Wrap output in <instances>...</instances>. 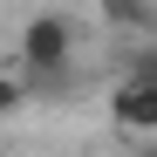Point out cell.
<instances>
[{
    "label": "cell",
    "mask_w": 157,
    "mask_h": 157,
    "mask_svg": "<svg viewBox=\"0 0 157 157\" xmlns=\"http://www.w3.org/2000/svg\"><path fill=\"white\" fill-rule=\"evenodd\" d=\"M75 55V28L68 14H34L28 34H21V75H41V82H55Z\"/></svg>",
    "instance_id": "cell-1"
},
{
    "label": "cell",
    "mask_w": 157,
    "mask_h": 157,
    "mask_svg": "<svg viewBox=\"0 0 157 157\" xmlns=\"http://www.w3.org/2000/svg\"><path fill=\"white\" fill-rule=\"evenodd\" d=\"M109 123L116 130H137V137H157V82L123 75V89L109 96Z\"/></svg>",
    "instance_id": "cell-2"
},
{
    "label": "cell",
    "mask_w": 157,
    "mask_h": 157,
    "mask_svg": "<svg viewBox=\"0 0 157 157\" xmlns=\"http://www.w3.org/2000/svg\"><path fill=\"white\" fill-rule=\"evenodd\" d=\"M102 21H109L116 34H150L157 7H150V0H102Z\"/></svg>",
    "instance_id": "cell-3"
},
{
    "label": "cell",
    "mask_w": 157,
    "mask_h": 157,
    "mask_svg": "<svg viewBox=\"0 0 157 157\" xmlns=\"http://www.w3.org/2000/svg\"><path fill=\"white\" fill-rule=\"evenodd\" d=\"M21 96H28V75H21V68H0V116H14Z\"/></svg>",
    "instance_id": "cell-4"
}]
</instances>
